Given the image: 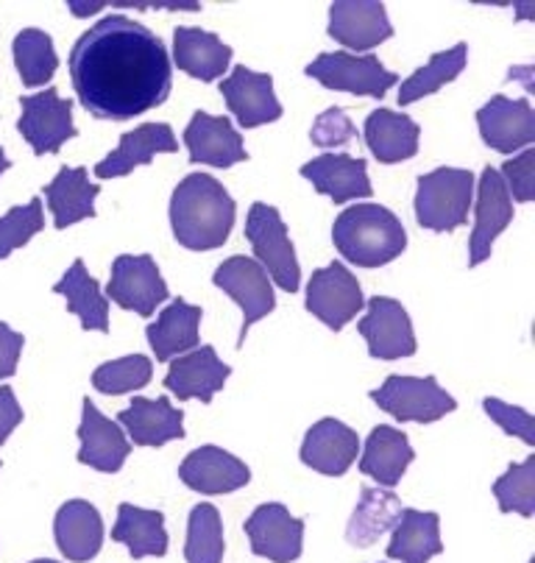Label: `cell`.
Masks as SVG:
<instances>
[{"instance_id":"obj_1","label":"cell","mask_w":535,"mask_h":563,"mask_svg":"<svg viewBox=\"0 0 535 563\" xmlns=\"http://www.w3.org/2000/svg\"><path fill=\"white\" fill-rule=\"evenodd\" d=\"M67 67L81 107L98 120L140 118L163 107L174 87L163 40L123 14H109L87 29Z\"/></svg>"},{"instance_id":"obj_2","label":"cell","mask_w":535,"mask_h":563,"mask_svg":"<svg viewBox=\"0 0 535 563\" xmlns=\"http://www.w3.org/2000/svg\"><path fill=\"white\" fill-rule=\"evenodd\" d=\"M235 198L207 174H190L170 198V227L179 246L190 252L221 249L235 227Z\"/></svg>"},{"instance_id":"obj_3","label":"cell","mask_w":535,"mask_h":563,"mask_svg":"<svg viewBox=\"0 0 535 563\" xmlns=\"http://www.w3.org/2000/svg\"><path fill=\"white\" fill-rule=\"evenodd\" d=\"M332 243L346 263L379 268L402 257L408 249V232L388 207L357 205L335 218Z\"/></svg>"},{"instance_id":"obj_4","label":"cell","mask_w":535,"mask_h":563,"mask_svg":"<svg viewBox=\"0 0 535 563\" xmlns=\"http://www.w3.org/2000/svg\"><path fill=\"white\" fill-rule=\"evenodd\" d=\"M475 174L464 168H438L424 174L415 190V221L430 232H452L469 221Z\"/></svg>"},{"instance_id":"obj_5","label":"cell","mask_w":535,"mask_h":563,"mask_svg":"<svg viewBox=\"0 0 535 563\" xmlns=\"http://www.w3.org/2000/svg\"><path fill=\"white\" fill-rule=\"evenodd\" d=\"M246 238L265 274L271 276L285 294H296L301 285V268L293 243H290L288 227H285L277 207L263 205V201L252 205L246 218Z\"/></svg>"},{"instance_id":"obj_6","label":"cell","mask_w":535,"mask_h":563,"mask_svg":"<svg viewBox=\"0 0 535 563\" xmlns=\"http://www.w3.org/2000/svg\"><path fill=\"white\" fill-rule=\"evenodd\" d=\"M371 399L379 410H386L397 421L433 424L457 408L455 396L446 394L435 377H402L391 374L386 383L371 390Z\"/></svg>"},{"instance_id":"obj_7","label":"cell","mask_w":535,"mask_h":563,"mask_svg":"<svg viewBox=\"0 0 535 563\" xmlns=\"http://www.w3.org/2000/svg\"><path fill=\"white\" fill-rule=\"evenodd\" d=\"M310 78H315L319 85L335 92H352V96L363 98H382L399 78L397 73L388 70L382 62L374 54H346V51H335V54H321L308 65Z\"/></svg>"},{"instance_id":"obj_8","label":"cell","mask_w":535,"mask_h":563,"mask_svg":"<svg viewBox=\"0 0 535 563\" xmlns=\"http://www.w3.org/2000/svg\"><path fill=\"white\" fill-rule=\"evenodd\" d=\"M212 282H215L218 290H223L243 310V330L241 341H237V349H243L248 330L257 324L259 318H265L277 307L271 276L265 274V268L257 260L229 257L218 265V271L212 274Z\"/></svg>"},{"instance_id":"obj_9","label":"cell","mask_w":535,"mask_h":563,"mask_svg":"<svg viewBox=\"0 0 535 563\" xmlns=\"http://www.w3.org/2000/svg\"><path fill=\"white\" fill-rule=\"evenodd\" d=\"M304 307L332 332H341L366 307V296H363L357 276L346 265L330 263L310 276Z\"/></svg>"},{"instance_id":"obj_10","label":"cell","mask_w":535,"mask_h":563,"mask_svg":"<svg viewBox=\"0 0 535 563\" xmlns=\"http://www.w3.org/2000/svg\"><path fill=\"white\" fill-rule=\"evenodd\" d=\"M107 299H112L123 310L151 318L163 301L170 299V290L151 254H121L112 263Z\"/></svg>"},{"instance_id":"obj_11","label":"cell","mask_w":535,"mask_h":563,"mask_svg":"<svg viewBox=\"0 0 535 563\" xmlns=\"http://www.w3.org/2000/svg\"><path fill=\"white\" fill-rule=\"evenodd\" d=\"M20 109L23 114L18 129L36 156L56 154L67 140L76 137L70 98H62L54 87L36 96H20Z\"/></svg>"},{"instance_id":"obj_12","label":"cell","mask_w":535,"mask_h":563,"mask_svg":"<svg viewBox=\"0 0 535 563\" xmlns=\"http://www.w3.org/2000/svg\"><path fill=\"white\" fill-rule=\"evenodd\" d=\"M357 330L366 338L368 354L374 360L413 357L419 349L408 310L388 296H374L368 301V312L360 318Z\"/></svg>"},{"instance_id":"obj_13","label":"cell","mask_w":535,"mask_h":563,"mask_svg":"<svg viewBox=\"0 0 535 563\" xmlns=\"http://www.w3.org/2000/svg\"><path fill=\"white\" fill-rule=\"evenodd\" d=\"M252 552L271 563H293L304 547V521L290 516L282 503H265L246 519Z\"/></svg>"},{"instance_id":"obj_14","label":"cell","mask_w":535,"mask_h":563,"mask_svg":"<svg viewBox=\"0 0 535 563\" xmlns=\"http://www.w3.org/2000/svg\"><path fill=\"white\" fill-rule=\"evenodd\" d=\"M221 96L243 129H257L282 118V103L274 96V78L268 73H254L246 65L235 67L221 81Z\"/></svg>"},{"instance_id":"obj_15","label":"cell","mask_w":535,"mask_h":563,"mask_svg":"<svg viewBox=\"0 0 535 563\" xmlns=\"http://www.w3.org/2000/svg\"><path fill=\"white\" fill-rule=\"evenodd\" d=\"M477 126L488 148L500 154H516L535 143V112L527 98L493 96L477 112Z\"/></svg>"},{"instance_id":"obj_16","label":"cell","mask_w":535,"mask_h":563,"mask_svg":"<svg viewBox=\"0 0 535 563\" xmlns=\"http://www.w3.org/2000/svg\"><path fill=\"white\" fill-rule=\"evenodd\" d=\"M330 36L343 48L371 51L391 40L393 29L379 0H335L330 7Z\"/></svg>"},{"instance_id":"obj_17","label":"cell","mask_w":535,"mask_h":563,"mask_svg":"<svg viewBox=\"0 0 535 563\" xmlns=\"http://www.w3.org/2000/svg\"><path fill=\"white\" fill-rule=\"evenodd\" d=\"M79 441V463L103 474L121 472L123 463L132 455V441L126 438V432L121 430L118 421L107 419L96 408V401H90V396H87L85 408H81Z\"/></svg>"},{"instance_id":"obj_18","label":"cell","mask_w":535,"mask_h":563,"mask_svg":"<svg viewBox=\"0 0 535 563\" xmlns=\"http://www.w3.org/2000/svg\"><path fill=\"white\" fill-rule=\"evenodd\" d=\"M179 479L193 492L218 497V494H232L248 486L252 472L241 457L221 450V446H199L181 461Z\"/></svg>"},{"instance_id":"obj_19","label":"cell","mask_w":535,"mask_h":563,"mask_svg":"<svg viewBox=\"0 0 535 563\" xmlns=\"http://www.w3.org/2000/svg\"><path fill=\"white\" fill-rule=\"evenodd\" d=\"M185 145L190 151V163L212 165V168H232L246 163L248 151L241 134L229 118L196 112L185 129Z\"/></svg>"},{"instance_id":"obj_20","label":"cell","mask_w":535,"mask_h":563,"mask_svg":"<svg viewBox=\"0 0 535 563\" xmlns=\"http://www.w3.org/2000/svg\"><path fill=\"white\" fill-rule=\"evenodd\" d=\"M480 192H477V221L475 232L469 240V265L486 263L491 257L493 240L500 238L513 221V201L508 192L505 181H502L500 170L486 168L480 176Z\"/></svg>"},{"instance_id":"obj_21","label":"cell","mask_w":535,"mask_h":563,"mask_svg":"<svg viewBox=\"0 0 535 563\" xmlns=\"http://www.w3.org/2000/svg\"><path fill=\"white\" fill-rule=\"evenodd\" d=\"M360 452V435L337 419H321L304 435L301 463L326 477H343Z\"/></svg>"},{"instance_id":"obj_22","label":"cell","mask_w":535,"mask_h":563,"mask_svg":"<svg viewBox=\"0 0 535 563\" xmlns=\"http://www.w3.org/2000/svg\"><path fill=\"white\" fill-rule=\"evenodd\" d=\"M232 366H226L212 346L193 349V352L181 354L170 363L168 374H165V388L176 396L179 401L201 399L210 405L215 399L218 390H223Z\"/></svg>"},{"instance_id":"obj_23","label":"cell","mask_w":535,"mask_h":563,"mask_svg":"<svg viewBox=\"0 0 535 563\" xmlns=\"http://www.w3.org/2000/svg\"><path fill=\"white\" fill-rule=\"evenodd\" d=\"M179 151L174 129L168 123H143L134 132L121 137V145L109 156H103L96 165L98 179H118V176L132 174L140 165H148L157 154H174Z\"/></svg>"},{"instance_id":"obj_24","label":"cell","mask_w":535,"mask_h":563,"mask_svg":"<svg viewBox=\"0 0 535 563\" xmlns=\"http://www.w3.org/2000/svg\"><path fill=\"white\" fill-rule=\"evenodd\" d=\"M301 176L315 187V192L330 196L335 205H349L355 198H368L374 192L363 159L349 154H321L310 159Z\"/></svg>"},{"instance_id":"obj_25","label":"cell","mask_w":535,"mask_h":563,"mask_svg":"<svg viewBox=\"0 0 535 563\" xmlns=\"http://www.w3.org/2000/svg\"><path fill=\"white\" fill-rule=\"evenodd\" d=\"M118 424L129 432L134 446H165L168 441L185 438V413L170 405L168 396L137 399L118 413Z\"/></svg>"},{"instance_id":"obj_26","label":"cell","mask_w":535,"mask_h":563,"mask_svg":"<svg viewBox=\"0 0 535 563\" xmlns=\"http://www.w3.org/2000/svg\"><path fill=\"white\" fill-rule=\"evenodd\" d=\"M201 307L190 305L185 299H174L163 312L157 316L154 324L145 327V338H148L154 357L159 363L181 357V354L199 349L201 341Z\"/></svg>"},{"instance_id":"obj_27","label":"cell","mask_w":535,"mask_h":563,"mask_svg":"<svg viewBox=\"0 0 535 563\" xmlns=\"http://www.w3.org/2000/svg\"><path fill=\"white\" fill-rule=\"evenodd\" d=\"M56 547L62 555L73 563H87L101 552L103 547V521L101 514L87 499H70L59 508L54 519Z\"/></svg>"},{"instance_id":"obj_28","label":"cell","mask_w":535,"mask_h":563,"mask_svg":"<svg viewBox=\"0 0 535 563\" xmlns=\"http://www.w3.org/2000/svg\"><path fill=\"white\" fill-rule=\"evenodd\" d=\"M174 62L181 73L210 85L229 70L232 48L212 31L181 25L174 34Z\"/></svg>"},{"instance_id":"obj_29","label":"cell","mask_w":535,"mask_h":563,"mask_svg":"<svg viewBox=\"0 0 535 563\" xmlns=\"http://www.w3.org/2000/svg\"><path fill=\"white\" fill-rule=\"evenodd\" d=\"M413 457L415 452L402 430L379 424L374 427L366 441V450H363L360 457V472L377 479L382 488H397L408 466L413 463Z\"/></svg>"},{"instance_id":"obj_30","label":"cell","mask_w":535,"mask_h":563,"mask_svg":"<svg viewBox=\"0 0 535 563\" xmlns=\"http://www.w3.org/2000/svg\"><path fill=\"white\" fill-rule=\"evenodd\" d=\"M441 552H444L441 516L433 510L404 508L393 528L388 558L399 563H430Z\"/></svg>"},{"instance_id":"obj_31","label":"cell","mask_w":535,"mask_h":563,"mask_svg":"<svg viewBox=\"0 0 535 563\" xmlns=\"http://www.w3.org/2000/svg\"><path fill=\"white\" fill-rule=\"evenodd\" d=\"M419 123L393 109H374L366 120L368 151L382 165H397L419 154Z\"/></svg>"},{"instance_id":"obj_32","label":"cell","mask_w":535,"mask_h":563,"mask_svg":"<svg viewBox=\"0 0 535 563\" xmlns=\"http://www.w3.org/2000/svg\"><path fill=\"white\" fill-rule=\"evenodd\" d=\"M112 541L126 547L134 561H143L151 555L163 558L168 552V530H165L163 510H145L132 503H123L118 508Z\"/></svg>"},{"instance_id":"obj_33","label":"cell","mask_w":535,"mask_h":563,"mask_svg":"<svg viewBox=\"0 0 535 563\" xmlns=\"http://www.w3.org/2000/svg\"><path fill=\"white\" fill-rule=\"evenodd\" d=\"M98 192L101 187L92 185L87 168H62L45 187V198L54 212V227L67 229L85 218H96Z\"/></svg>"},{"instance_id":"obj_34","label":"cell","mask_w":535,"mask_h":563,"mask_svg":"<svg viewBox=\"0 0 535 563\" xmlns=\"http://www.w3.org/2000/svg\"><path fill=\"white\" fill-rule=\"evenodd\" d=\"M54 294L65 296L67 312L81 318V330L109 332V299L98 279L87 274L85 260H76L54 285Z\"/></svg>"},{"instance_id":"obj_35","label":"cell","mask_w":535,"mask_h":563,"mask_svg":"<svg viewBox=\"0 0 535 563\" xmlns=\"http://www.w3.org/2000/svg\"><path fill=\"white\" fill-rule=\"evenodd\" d=\"M402 503L393 492H379V488H363L360 505L352 514L346 539L352 547H371L382 533L397 528L399 516H402Z\"/></svg>"},{"instance_id":"obj_36","label":"cell","mask_w":535,"mask_h":563,"mask_svg":"<svg viewBox=\"0 0 535 563\" xmlns=\"http://www.w3.org/2000/svg\"><path fill=\"white\" fill-rule=\"evenodd\" d=\"M466 59H469V45L457 43L452 51H441L430 59V65L419 67L408 81H402V90H399V103L410 107V103L422 101V98L433 96L441 87L455 81L460 73H464Z\"/></svg>"},{"instance_id":"obj_37","label":"cell","mask_w":535,"mask_h":563,"mask_svg":"<svg viewBox=\"0 0 535 563\" xmlns=\"http://www.w3.org/2000/svg\"><path fill=\"white\" fill-rule=\"evenodd\" d=\"M14 65L25 87H43L59 67L51 34L40 29H23L14 36Z\"/></svg>"},{"instance_id":"obj_38","label":"cell","mask_w":535,"mask_h":563,"mask_svg":"<svg viewBox=\"0 0 535 563\" xmlns=\"http://www.w3.org/2000/svg\"><path fill=\"white\" fill-rule=\"evenodd\" d=\"M223 519L221 510L210 503H201L190 510L187 521V541H185V561L187 563H223Z\"/></svg>"},{"instance_id":"obj_39","label":"cell","mask_w":535,"mask_h":563,"mask_svg":"<svg viewBox=\"0 0 535 563\" xmlns=\"http://www.w3.org/2000/svg\"><path fill=\"white\" fill-rule=\"evenodd\" d=\"M154 377V363L145 354H129L121 360H109L92 374V388L107 396H123L145 388Z\"/></svg>"},{"instance_id":"obj_40","label":"cell","mask_w":535,"mask_h":563,"mask_svg":"<svg viewBox=\"0 0 535 563\" xmlns=\"http://www.w3.org/2000/svg\"><path fill=\"white\" fill-rule=\"evenodd\" d=\"M493 497L500 503L502 514H519L530 519L535 514V455L524 463H513L493 483Z\"/></svg>"},{"instance_id":"obj_41","label":"cell","mask_w":535,"mask_h":563,"mask_svg":"<svg viewBox=\"0 0 535 563\" xmlns=\"http://www.w3.org/2000/svg\"><path fill=\"white\" fill-rule=\"evenodd\" d=\"M45 229V212L43 198H31L29 205L12 207L7 216L0 218V260H7L9 254L25 246L34 234Z\"/></svg>"},{"instance_id":"obj_42","label":"cell","mask_w":535,"mask_h":563,"mask_svg":"<svg viewBox=\"0 0 535 563\" xmlns=\"http://www.w3.org/2000/svg\"><path fill=\"white\" fill-rule=\"evenodd\" d=\"M310 140L319 148H335V145H346L352 140H357V126L346 118L341 107H330L326 112L319 114V120L313 123V132Z\"/></svg>"},{"instance_id":"obj_43","label":"cell","mask_w":535,"mask_h":563,"mask_svg":"<svg viewBox=\"0 0 535 563\" xmlns=\"http://www.w3.org/2000/svg\"><path fill=\"white\" fill-rule=\"evenodd\" d=\"M482 410L488 413V419H493L508 435H516L522 438L527 446H535V421L533 416L527 413L524 408H513V405H505L502 399H482Z\"/></svg>"},{"instance_id":"obj_44","label":"cell","mask_w":535,"mask_h":563,"mask_svg":"<svg viewBox=\"0 0 535 563\" xmlns=\"http://www.w3.org/2000/svg\"><path fill=\"white\" fill-rule=\"evenodd\" d=\"M502 181H505L508 192H513L516 201L527 205L535 198V148H527L524 154L513 156L502 165L500 170Z\"/></svg>"},{"instance_id":"obj_45","label":"cell","mask_w":535,"mask_h":563,"mask_svg":"<svg viewBox=\"0 0 535 563\" xmlns=\"http://www.w3.org/2000/svg\"><path fill=\"white\" fill-rule=\"evenodd\" d=\"M25 338L14 332L12 327L0 321V379H9L18 374L20 352H23Z\"/></svg>"},{"instance_id":"obj_46","label":"cell","mask_w":535,"mask_h":563,"mask_svg":"<svg viewBox=\"0 0 535 563\" xmlns=\"http://www.w3.org/2000/svg\"><path fill=\"white\" fill-rule=\"evenodd\" d=\"M20 421H23V408H20L18 396L9 385H0V446L7 444Z\"/></svg>"},{"instance_id":"obj_47","label":"cell","mask_w":535,"mask_h":563,"mask_svg":"<svg viewBox=\"0 0 535 563\" xmlns=\"http://www.w3.org/2000/svg\"><path fill=\"white\" fill-rule=\"evenodd\" d=\"M9 168H12V163H9L7 154H3V148H0V174H7Z\"/></svg>"},{"instance_id":"obj_48","label":"cell","mask_w":535,"mask_h":563,"mask_svg":"<svg viewBox=\"0 0 535 563\" xmlns=\"http://www.w3.org/2000/svg\"><path fill=\"white\" fill-rule=\"evenodd\" d=\"M31 563H59V561H51V558H40V561H31Z\"/></svg>"}]
</instances>
